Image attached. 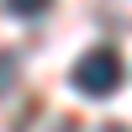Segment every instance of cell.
<instances>
[{
    "label": "cell",
    "mask_w": 132,
    "mask_h": 132,
    "mask_svg": "<svg viewBox=\"0 0 132 132\" xmlns=\"http://www.w3.org/2000/svg\"><path fill=\"white\" fill-rule=\"evenodd\" d=\"M58 132H79V127H74V122H63V127H58Z\"/></svg>",
    "instance_id": "4"
},
{
    "label": "cell",
    "mask_w": 132,
    "mask_h": 132,
    "mask_svg": "<svg viewBox=\"0 0 132 132\" xmlns=\"http://www.w3.org/2000/svg\"><path fill=\"white\" fill-rule=\"evenodd\" d=\"M101 132H132V127H101Z\"/></svg>",
    "instance_id": "5"
},
{
    "label": "cell",
    "mask_w": 132,
    "mask_h": 132,
    "mask_svg": "<svg viewBox=\"0 0 132 132\" xmlns=\"http://www.w3.org/2000/svg\"><path fill=\"white\" fill-rule=\"evenodd\" d=\"M11 11H16V16H42V11L53 5V0H5Z\"/></svg>",
    "instance_id": "2"
},
{
    "label": "cell",
    "mask_w": 132,
    "mask_h": 132,
    "mask_svg": "<svg viewBox=\"0 0 132 132\" xmlns=\"http://www.w3.org/2000/svg\"><path fill=\"white\" fill-rule=\"evenodd\" d=\"M74 90L90 95V101H101V95H116V85H122V58H116V48H90L79 63H74Z\"/></svg>",
    "instance_id": "1"
},
{
    "label": "cell",
    "mask_w": 132,
    "mask_h": 132,
    "mask_svg": "<svg viewBox=\"0 0 132 132\" xmlns=\"http://www.w3.org/2000/svg\"><path fill=\"white\" fill-rule=\"evenodd\" d=\"M11 85H16V58H11V53H0V95H5Z\"/></svg>",
    "instance_id": "3"
}]
</instances>
